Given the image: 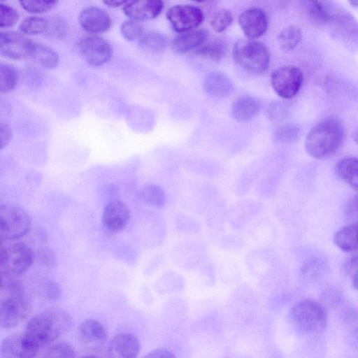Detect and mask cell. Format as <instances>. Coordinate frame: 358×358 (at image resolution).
<instances>
[{
  "label": "cell",
  "mask_w": 358,
  "mask_h": 358,
  "mask_svg": "<svg viewBox=\"0 0 358 358\" xmlns=\"http://www.w3.org/2000/svg\"><path fill=\"white\" fill-rule=\"evenodd\" d=\"M309 20L345 45L352 48L358 47V22L336 3L315 1L309 10Z\"/></svg>",
  "instance_id": "1"
},
{
  "label": "cell",
  "mask_w": 358,
  "mask_h": 358,
  "mask_svg": "<svg viewBox=\"0 0 358 358\" xmlns=\"http://www.w3.org/2000/svg\"><path fill=\"white\" fill-rule=\"evenodd\" d=\"M1 276L0 326L1 329H9L28 316L31 305L13 276Z\"/></svg>",
  "instance_id": "2"
},
{
  "label": "cell",
  "mask_w": 358,
  "mask_h": 358,
  "mask_svg": "<svg viewBox=\"0 0 358 358\" xmlns=\"http://www.w3.org/2000/svg\"><path fill=\"white\" fill-rule=\"evenodd\" d=\"M344 136V127L338 119L325 118L308 132L305 141L306 152L315 159L329 157L340 148Z\"/></svg>",
  "instance_id": "3"
},
{
  "label": "cell",
  "mask_w": 358,
  "mask_h": 358,
  "mask_svg": "<svg viewBox=\"0 0 358 358\" xmlns=\"http://www.w3.org/2000/svg\"><path fill=\"white\" fill-rule=\"evenodd\" d=\"M72 323L71 316L65 312L47 311L31 317L26 324L24 334L39 348L65 334Z\"/></svg>",
  "instance_id": "4"
},
{
  "label": "cell",
  "mask_w": 358,
  "mask_h": 358,
  "mask_svg": "<svg viewBox=\"0 0 358 358\" xmlns=\"http://www.w3.org/2000/svg\"><path fill=\"white\" fill-rule=\"evenodd\" d=\"M289 319L292 327L305 335L321 333L327 322V316L324 308L310 299L296 301L289 310Z\"/></svg>",
  "instance_id": "5"
},
{
  "label": "cell",
  "mask_w": 358,
  "mask_h": 358,
  "mask_svg": "<svg viewBox=\"0 0 358 358\" xmlns=\"http://www.w3.org/2000/svg\"><path fill=\"white\" fill-rule=\"evenodd\" d=\"M232 55L234 62L248 73L262 74L268 69L269 52L260 41L240 39L233 47Z\"/></svg>",
  "instance_id": "6"
},
{
  "label": "cell",
  "mask_w": 358,
  "mask_h": 358,
  "mask_svg": "<svg viewBox=\"0 0 358 358\" xmlns=\"http://www.w3.org/2000/svg\"><path fill=\"white\" fill-rule=\"evenodd\" d=\"M34 252L29 245L24 242L1 245V275L16 277L24 273L31 266Z\"/></svg>",
  "instance_id": "7"
},
{
  "label": "cell",
  "mask_w": 358,
  "mask_h": 358,
  "mask_svg": "<svg viewBox=\"0 0 358 358\" xmlns=\"http://www.w3.org/2000/svg\"><path fill=\"white\" fill-rule=\"evenodd\" d=\"M31 218L22 208L14 204L0 207V236L2 241H13L24 236L31 227Z\"/></svg>",
  "instance_id": "8"
},
{
  "label": "cell",
  "mask_w": 358,
  "mask_h": 358,
  "mask_svg": "<svg viewBox=\"0 0 358 358\" xmlns=\"http://www.w3.org/2000/svg\"><path fill=\"white\" fill-rule=\"evenodd\" d=\"M303 81L302 71L293 65L280 67L271 75V84L273 90L283 99L294 97L301 89Z\"/></svg>",
  "instance_id": "9"
},
{
  "label": "cell",
  "mask_w": 358,
  "mask_h": 358,
  "mask_svg": "<svg viewBox=\"0 0 358 358\" xmlns=\"http://www.w3.org/2000/svg\"><path fill=\"white\" fill-rule=\"evenodd\" d=\"M166 18L177 32L184 33L196 29L203 20V11L192 5H175L166 12Z\"/></svg>",
  "instance_id": "10"
},
{
  "label": "cell",
  "mask_w": 358,
  "mask_h": 358,
  "mask_svg": "<svg viewBox=\"0 0 358 358\" xmlns=\"http://www.w3.org/2000/svg\"><path fill=\"white\" fill-rule=\"evenodd\" d=\"M79 54L89 64L100 66L112 57L113 48L104 38L98 36H87L82 38L78 43Z\"/></svg>",
  "instance_id": "11"
},
{
  "label": "cell",
  "mask_w": 358,
  "mask_h": 358,
  "mask_svg": "<svg viewBox=\"0 0 358 358\" xmlns=\"http://www.w3.org/2000/svg\"><path fill=\"white\" fill-rule=\"evenodd\" d=\"M33 41L24 34L15 31L0 33L1 54L9 59L29 58Z\"/></svg>",
  "instance_id": "12"
},
{
  "label": "cell",
  "mask_w": 358,
  "mask_h": 358,
  "mask_svg": "<svg viewBox=\"0 0 358 358\" xmlns=\"http://www.w3.org/2000/svg\"><path fill=\"white\" fill-rule=\"evenodd\" d=\"M130 217V210L127 204L120 201H113L104 207L101 222L106 231L115 234L122 231L127 226Z\"/></svg>",
  "instance_id": "13"
},
{
  "label": "cell",
  "mask_w": 358,
  "mask_h": 358,
  "mask_svg": "<svg viewBox=\"0 0 358 358\" xmlns=\"http://www.w3.org/2000/svg\"><path fill=\"white\" fill-rule=\"evenodd\" d=\"M37 348L23 334H13L5 338L1 344L2 358H34Z\"/></svg>",
  "instance_id": "14"
},
{
  "label": "cell",
  "mask_w": 358,
  "mask_h": 358,
  "mask_svg": "<svg viewBox=\"0 0 358 358\" xmlns=\"http://www.w3.org/2000/svg\"><path fill=\"white\" fill-rule=\"evenodd\" d=\"M238 23L244 34L250 39L262 36L268 28L266 14L257 8L242 12L238 17Z\"/></svg>",
  "instance_id": "15"
},
{
  "label": "cell",
  "mask_w": 358,
  "mask_h": 358,
  "mask_svg": "<svg viewBox=\"0 0 358 358\" xmlns=\"http://www.w3.org/2000/svg\"><path fill=\"white\" fill-rule=\"evenodd\" d=\"M141 349L138 338L130 333H120L110 342L108 358H136Z\"/></svg>",
  "instance_id": "16"
},
{
  "label": "cell",
  "mask_w": 358,
  "mask_h": 358,
  "mask_svg": "<svg viewBox=\"0 0 358 358\" xmlns=\"http://www.w3.org/2000/svg\"><path fill=\"white\" fill-rule=\"evenodd\" d=\"M78 336L84 347L90 350H96L105 343L107 333L101 322L96 320L87 319L80 324Z\"/></svg>",
  "instance_id": "17"
},
{
  "label": "cell",
  "mask_w": 358,
  "mask_h": 358,
  "mask_svg": "<svg viewBox=\"0 0 358 358\" xmlns=\"http://www.w3.org/2000/svg\"><path fill=\"white\" fill-rule=\"evenodd\" d=\"M79 22L83 29L90 33H101L109 29L110 15L103 9L90 6L84 8L79 15Z\"/></svg>",
  "instance_id": "18"
},
{
  "label": "cell",
  "mask_w": 358,
  "mask_h": 358,
  "mask_svg": "<svg viewBox=\"0 0 358 358\" xmlns=\"http://www.w3.org/2000/svg\"><path fill=\"white\" fill-rule=\"evenodd\" d=\"M163 6L164 3L159 0L128 1L122 10L131 20H146L157 17Z\"/></svg>",
  "instance_id": "19"
},
{
  "label": "cell",
  "mask_w": 358,
  "mask_h": 358,
  "mask_svg": "<svg viewBox=\"0 0 358 358\" xmlns=\"http://www.w3.org/2000/svg\"><path fill=\"white\" fill-rule=\"evenodd\" d=\"M207 31L202 29H195L181 33L173 41L172 49L174 52L180 54L194 50L207 39Z\"/></svg>",
  "instance_id": "20"
},
{
  "label": "cell",
  "mask_w": 358,
  "mask_h": 358,
  "mask_svg": "<svg viewBox=\"0 0 358 358\" xmlns=\"http://www.w3.org/2000/svg\"><path fill=\"white\" fill-rule=\"evenodd\" d=\"M260 108L261 103L257 99L244 95L234 101L231 113L234 118L238 122H247L256 116Z\"/></svg>",
  "instance_id": "21"
},
{
  "label": "cell",
  "mask_w": 358,
  "mask_h": 358,
  "mask_svg": "<svg viewBox=\"0 0 358 358\" xmlns=\"http://www.w3.org/2000/svg\"><path fill=\"white\" fill-rule=\"evenodd\" d=\"M203 87L206 92L216 97L228 96L234 89L231 80L223 73L210 72L205 78Z\"/></svg>",
  "instance_id": "22"
},
{
  "label": "cell",
  "mask_w": 358,
  "mask_h": 358,
  "mask_svg": "<svg viewBox=\"0 0 358 358\" xmlns=\"http://www.w3.org/2000/svg\"><path fill=\"white\" fill-rule=\"evenodd\" d=\"M334 242L341 250L345 252L358 250V222L338 230L334 235Z\"/></svg>",
  "instance_id": "23"
},
{
  "label": "cell",
  "mask_w": 358,
  "mask_h": 358,
  "mask_svg": "<svg viewBox=\"0 0 358 358\" xmlns=\"http://www.w3.org/2000/svg\"><path fill=\"white\" fill-rule=\"evenodd\" d=\"M338 177L351 188L358 190V158L345 157L336 166Z\"/></svg>",
  "instance_id": "24"
},
{
  "label": "cell",
  "mask_w": 358,
  "mask_h": 358,
  "mask_svg": "<svg viewBox=\"0 0 358 358\" xmlns=\"http://www.w3.org/2000/svg\"><path fill=\"white\" fill-rule=\"evenodd\" d=\"M28 59L48 69L54 68L59 62V56L57 52L46 45L34 41Z\"/></svg>",
  "instance_id": "25"
},
{
  "label": "cell",
  "mask_w": 358,
  "mask_h": 358,
  "mask_svg": "<svg viewBox=\"0 0 358 358\" xmlns=\"http://www.w3.org/2000/svg\"><path fill=\"white\" fill-rule=\"evenodd\" d=\"M141 200L145 204L156 208L165 206L166 195L164 189L155 184H146L139 192Z\"/></svg>",
  "instance_id": "26"
},
{
  "label": "cell",
  "mask_w": 358,
  "mask_h": 358,
  "mask_svg": "<svg viewBox=\"0 0 358 358\" xmlns=\"http://www.w3.org/2000/svg\"><path fill=\"white\" fill-rule=\"evenodd\" d=\"M227 52L225 43L219 39L205 41L194 50V53L213 61H219L224 57Z\"/></svg>",
  "instance_id": "27"
},
{
  "label": "cell",
  "mask_w": 358,
  "mask_h": 358,
  "mask_svg": "<svg viewBox=\"0 0 358 358\" xmlns=\"http://www.w3.org/2000/svg\"><path fill=\"white\" fill-rule=\"evenodd\" d=\"M302 38L301 29L295 25L284 28L277 37L280 49L285 52L293 50L300 43Z\"/></svg>",
  "instance_id": "28"
},
{
  "label": "cell",
  "mask_w": 358,
  "mask_h": 358,
  "mask_svg": "<svg viewBox=\"0 0 358 358\" xmlns=\"http://www.w3.org/2000/svg\"><path fill=\"white\" fill-rule=\"evenodd\" d=\"M138 43L142 48L156 53L166 48L167 41L166 37L159 32L148 31L143 34L138 39Z\"/></svg>",
  "instance_id": "29"
},
{
  "label": "cell",
  "mask_w": 358,
  "mask_h": 358,
  "mask_svg": "<svg viewBox=\"0 0 358 358\" xmlns=\"http://www.w3.org/2000/svg\"><path fill=\"white\" fill-rule=\"evenodd\" d=\"M48 25V18L40 16H29L20 22L19 29L24 34L35 35L45 32Z\"/></svg>",
  "instance_id": "30"
},
{
  "label": "cell",
  "mask_w": 358,
  "mask_h": 358,
  "mask_svg": "<svg viewBox=\"0 0 358 358\" xmlns=\"http://www.w3.org/2000/svg\"><path fill=\"white\" fill-rule=\"evenodd\" d=\"M17 82V73L15 68L7 64L0 65V90L6 93L15 88Z\"/></svg>",
  "instance_id": "31"
},
{
  "label": "cell",
  "mask_w": 358,
  "mask_h": 358,
  "mask_svg": "<svg viewBox=\"0 0 358 358\" xmlns=\"http://www.w3.org/2000/svg\"><path fill=\"white\" fill-rule=\"evenodd\" d=\"M48 19V25L45 31L48 36L55 39L64 38L69 31L68 22L61 16H53Z\"/></svg>",
  "instance_id": "32"
},
{
  "label": "cell",
  "mask_w": 358,
  "mask_h": 358,
  "mask_svg": "<svg viewBox=\"0 0 358 358\" xmlns=\"http://www.w3.org/2000/svg\"><path fill=\"white\" fill-rule=\"evenodd\" d=\"M233 21V15L230 10L224 8L213 12L209 20L211 28L217 31L222 32L227 29Z\"/></svg>",
  "instance_id": "33"
},
{
  "label": "cell",
  "mask_w": 358,
  "mask_h": 358,
  "mask_svg": "<svg viewBox=\"0 0 358 358\" xmlns=\"http://www.w3.org/2000/svg\"><path fill=\"white\" fill-rule=\"evenodd\" d=\"M300 129L294 124H286L280 127L275 132L274 136L276 141L283 143H293L297 141L300 136Z\"/></svg>",
  "instance_id": "34"
},
{
  "label": "cell",
  "mask_w": 358,
  "mask_h": 358,
  "mask_svg": "<svg viewBox=\"0 0 358 358\" xmlns=\"http://www.w3.org/2000/svg\"><path fill=\"white\" fill-rule=\"evenodd\" d=\"M21 6L27 12L43 13L52 10L57 3L51 0H25L20 1Z\"/></svg>",
  "instance_id": "35"
},
{
  "label": "cell",
  "mask_w": 358,
  "mask_h": 358,
  "mask_svg": "<svg viewBox=\"0 0 358 358\" xmlns=\"http://www.w3.org/2000/svg\"><path fill=\"white\" fill-rule=\"evenodd\" d=\"M46 358H75L73 348L67 343L59 342L51 345L47 351Z\"/></svg>",
  "instance_id": "36"
},
{
  "label": "cell",
  "mask_w": 358,
  "mask_h": 358,
  "mask_svg": "<svg viewBox=\"0 0 358 358\" xmlns=\"http://www.w3.org/2000/svg\"><path fill=\"white\" fill-rule=\"evenodd\" d=\"M124 38L129 41L139 39L143 35V26L136 20H130L124 21L120 27Z\"/></svg>",
  "instance_id": "37"
},
{
  "label": "cell",
  "mask_w": 358,
  "mask_h": 358,
  "mask_svg": "<svg viewBox=\"0 0 358 358\" xmlns=\"http://www.w3.org/2000/svg\"><path fill=\"white\" fill-rule=\"evenodd\" d=\"M19 17L17 11L9 5L0 3V27H9L15 24Z\"/></svg>",
  "instance_id": "38"
},
{
  "label": "cell",
  "mask_w": 358,
  "mask_h": 358,
  "mask_svg": "<svg viewBox=\"0 0 358 358\" xmlns=\"http://www.w3.org/2000/svg\"><path fill=\"white\" fill-rule=\"evenodd\" d=\"M38 258L41 263L48 268H53L56 265V257L50 248H43L39 251Z\"/></svg>",
  "instance_id": "39"
},
{
  "label": "cell",
  "mask_w": 358,
  "mask_h": 358,
  "mask_svg": "<svg viewBox=\"0 0 358 358\" xmlns=\"http://www.w3.org/2000/svg\"><path fill=\"white\" fill-rule=\"evenodd\" d=\"M44 289L46 296L50 300H57L60 297V288L55 281H47Z\"/></svg>",
  "instance_id": "40"
},
{
  "label": "cell",
  "mask_w": 358,
  "mask_h": 358,
  "mask_svg": "<svg viewBox=\"0 0 358 358\" xmlns=\"http://www.w3.org/2000/svg\"><path fill=\"white\" fill-rule=\"evenodd\" d=\"M12 130L10 127L6 124L1 123L0 126V145L1 149L6 147L12 138Z\"/></svg>",
  "instance_id": "41"
},
{
  "label": "cell",
  "mask_w": 358,
  "mask_h": 358,
  "mask_svg": "<svg viewBox=\"0 0 358 358\" xmlns=\"http://www.w3.org/2000/svg\"><path fill=\"white\" fill-rule=\"evenodd\" d=\"M143 358H177L175 354L166 348H157L146 355Z\"/></svg>",
  "instance_id": "42"
},
{
  "label": "cell",
  "mask_w": 358,
  "mask_h": 358,
  "mask_svg": "<svg viewBox=\"0 0 358 358\" xmlns=\"http://www.w3.org/2000/svg\"><path fill=\"white\" fill-rule=\"evenodd\" d=\"M346 270L350 273L353 272L354 275L358 272V255L352 257L347 260L345 264Z\"/></svg>",
  "instance_id": "43"
},
{
  "label": "cell",
  "mask_w": 358,
  "mask_h": 358,
  "mask_svg": "<svg viewBox=\"0 0 358 358\" xmlns=\"http://www.w3.org/2000/svg\"><path fill=\"white\" fill-rule=\"evenodd\" d=\"M126 0H106L103 2L110 7H117L120 6H124L127 3Z\"/></svg>",
  "instance_id": "44"
},
{
  "label": "cell",
  "mask_w": 358,
  "mask_h": 358,
  "mask_svg": "<svg viewBox=\"0 0 358 358\" xmlns=\"http://www.w3.org/2000/svg\"><path fill=\"white\" fill-rule=\"evenodd\" d=\"M350 204L352 210L358 212V194L353 197Z\"/></svg>",
  "instance_id": "45"
},
{
  "label": "cell",
  "mask_w": 358,
  "mask_h": 358,
  "mask_svg": "<svg viewBox=\"0 0 358 358\" xmlns=\"http://www.w3.org/2000/svg\"><path fill=\"white\" fill-rule=\"evenodd\" d=\"M352 286L356 290L358 291V272L353 275Z\"/></svg>",
  "instance_id": "46"
},
{
  "label": "cell",
  "mask_w": 358,
  "mask_h": 358,
  "mask_svg": "<svg viewBox=\"0 0 358 358\" xmlns=\"http://www.w3.org/2000/svg\"><path fill=\"white\" fill-rule=\"evenodd\" d=\"M353 141L358 145V129H355L352 134Z\"/></svg>",
  "instance_id": "47"
},
{
  "label": "cell",
  "mask_w": 358,
  "mask_h": 358,
  "mask_svg": "<svg viewBox=\"0 0 358 358\" xmlns=\"http://www.w3.org/2000/svg\"><path fill=\"white\" fill-rule=\"evenodd\" d=\"M278 106H278V108H277V111H278L277 113H278V118H280V117H279V114H280V115H281V114H283V113H282V112H278V111H281V110H282L283 109H282V108H279ZM274 110H275V111H276V110H275V109ZM271 116H272V117H273L272 118H275V117H276L275 113V112H271Z\"/></svg>",
  "instance_id": "48"
},
{
  "label": "cell",
  "mask_w": 358,
  "mask_h": 358,
  "mask_svg": "<svg viewBox=\"0 0 358 358\" xmlns=\"http://www.w3.org/2000/svg\"><path fill=\"white\" fill-rule=\"evenodd\" d=\"M350 5L355 8H358V1H349Z\"/></svg>",
  "instance_id": "49"
},
{
  "label": "cell",
  "mask_w": 358,
  "mask_h": 358,
  "mask_svg": "<svg viewBox=\"0 0 358 358\" xmlns=\"http://www.w3.org/2000/svg\"><path fill=\"white\" fill-rule=\"evenodd\" d=\"M80 358H99V357L94 356V355H87V356L81 357Z\"/></svg>",
  "instance_id": "50"
},
{
  "label": "cell",
  "mask_w": 358,
  "mask_h": 358,
  "mask_svg": "<svg viewBox=\"0 0 358 358\" xmlns=\"http://www.w3.org/2000/svg\"><path fill=\"white\" fill-rule=\"evenodd\" d=\"M44 358H46V357H44Z\"/></svg>",
  "instance_id": "51"
}]
</instances>
